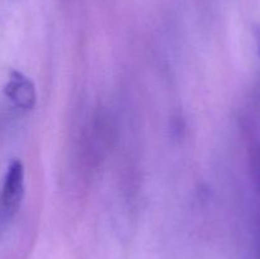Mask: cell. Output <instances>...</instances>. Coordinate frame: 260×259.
I'll use <instances>...</instances> for the list:
<instances>
[{"label":"cell","mask_w":260,"mask_h":259,"mask_svg":"<svg viewBox=\"0 0 260 259\" xmlns=\"http://www.w3.org/2000/svg\"><path fill=\"white\" fill-rule=\"evenodd\" d=\"M24 196V167L13 160L7 169L0 193V217L9 220L17 213Z\"/></svg>","instance_id":"1"},{"label":"cell","mask_w":260,"mask_h":259,"mask_svg":"<svg viewBox=\"0 0 260 259\" xmlns=\"http://www.w3.org/2000/svg\"><path fill=\"white\" fill-rule=\"evenodd\" d=\"M4 94L20 109H32L37 101L35 84L19 71H12Z\"/></svg>","instance_id":"2"}]
</instances>
